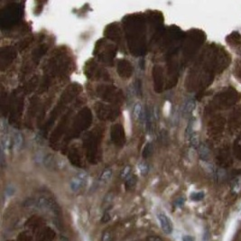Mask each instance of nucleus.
I'll list each match as a JSON object with an SVG mask.
<instances>
[{
    "mask_svg": "<svg viewBox=\"0 0 241 241\" xmlns=\"http://www.w3.org/2000/svg\"><path fill=\"white\" fill-rule=\"evenodd\" d=\"M146 241H163V239L158 236H149L146 238Z\"/></svg>",
    "mask_w": 241,
    "mask_h": 241,
    "instance_id": "ddd939ff",
    "label": "nucleus"
},
{
    "mask_svg": "<svg viewBox=\"0 0 241 241\" xmlns=\"http://www.w3.org/2000/svg\"><path fill=\"white\" fill-rule=\"evenodd\" d=\"M130 172H131L130 166H126V167L123 169L122 172H121V178H123V179L127 178V177L129 176V175H130Z\"/></svg>",
    "mask_w": 241,
    "mask_h": 241,
    "instance_id": "f8f14e48",
    "label": "nucleus"
},
{
    "mask_svg": "<svg viewBox=\"0 0 241 241\" xmlns=\"http://www.w3.org/2000/svg\"><path fill=\"white\" fill-rule=\"evenodd\" d=\"M7 131H8V125L6 119L1 118V121H0V132H1V135L7 134Z\"/></svg>",
    "mask_w": 241,
    "mask_h": 241,
    "instance_id": "1a4fd4ad",
    "label": "nucleus"
},
{
    "mask_svg": "<svg viewBox=\"0 0 241 241\" xmlns=\"http://www.w3.org/2000/svg\"><path fill=\"white\" fill-rule=\"evenodd\" d=\"M183 241H195L194 237L190 235H185L183 237Z\"/></svg>",
    "mask_w": 241,
    "mask_h": 241,
    "instance_id": "2eb2a0df",
    "label": "nucleus"
},
{
    "mask_svg": "<svg viewBox=\"0 0 241 241\" xmlns=\"http://www.w3.org/2000/svg\"><path fill=\"white\" fill-rule=\"evenodd\" d=\"M142 114H143V107L142 105L138 102V103H136L135 106H134V108H133V115H134V118L136 119H140L142 118Z\"/></svg>",
    "mask_w": 241,
    "mask_h": 241,
    "instance_id": "0eeeda50",
    "label": "nucleus"
},
{
    "mask_svg": "<svg viewBox=\"0 0 241 241\" xmlns=\"http://www.w3.org/2000/svg\"><path fill=\"white\" fill-rule=\"evenodd\" d=\"M10 145V137L8 134L1 135V150L2 152H7Z\"/></svg>",
    "mask_w": 241,
    "mask_h": 241,
    "instance_id": "423d86ee",
    "label": "nucleus"
},
{
    "mask_svg": "<svg viewBox=\"0 0 241 241\" xmlns=\"http://www.w3.org/2000/svg\"><path fill=\"white\" fill-rule=\"evenodd\" d=\"M24 145V137L19 131L15 130L13 133V149L15 152H19Z\"/></svg>",
    "mask_w": 241,
    "mask_h": 241,
    "instance_id": "7ed1b4c3",
    "label": "nucleus"
},
{
    "mask_svg": "<svg viewBox=\"0 0 241 241\" xmlns=\"http://www.w3.org/2000/svg\"><path fill=\"white\" fill-rule=\"evenodd\" d=\"M61 241H69L66 237H61Z\"/></svg>",
    "mask_w": 241,
    "mask_h": 241,
    "instance_id": "dca6fc26",
    "label": "nucleus"
},
{
    "mask_svg": "<svg viewBox=\"0 0 241 241\" xmlns=\"http://www.w3.org/2000/svg\"><path fill=\"white\" fill-rule=\"evenodd\" d=\"M112 175H113L112 170L110 168H107L106 170L103 171V172L101 173V175L99 176V182L101 183H108L109 181L111 180Z\"/></svg>",
    "mask_w": 241,
    "mask_h": 241,
    "instance_id": "39448f33",
    "label": "nucleus"
},
{
    "mask_svg": "<svg viewBox=\"0 0 241 241\" xmlns=\"http://www.w3.org/2000/svg\"><path fill=\"white\" fill-rule=\"evenodd\" d=\"M135 183H136L135 179H134V178H131L130 180L127 181V183H126V187H127V188H132V187L135 185Z\"/></svg>",
    "mask_w": 241,
    "mask_h": 241,
    "instance_id": "4468645a",
    "label": "nucleus"
},
{
    "mask_svg": "<svg viewBox=\"0 0 241 241\" xmlns=\"http://www.w3.org/2000/svg\"><path fill=\"white\" fill-rule=\"evenodd\" d=\"M87 180V175L85 172H79L74 178L72 179L70 183V188L72 191H80L84 185Z\"/></svg>",
    "mask_w": 241,
    "mask_h": 241,
    "instance_id": "f03ea898",
    "label": "nucleus"
},
{
    "mask_svg": "<svg viewBox=\"0 0 241 241\" xmlns=\"http://www.w3.org/2000/svg\"><path fill=\"white\" fill-rule=\"evenodd\" d=\"M198 149H199V155H200V157L202 158V160L207 161L208 157H209V155H210L209 154V149L204 145H199Z\"/></svg>",
    "mask_w": 241,
    "mask_h": 241,
    "instance_id": "6e6552de",
    "label": "nucleus"
},
{
    "mask_svg": "<svg viewBox=\"0 0 241 241\" xmlns=\"http://www.w3.org/2000/svg\"><path fill=\"white\" fill-rule=\"evenodd\" d=\"M138 169H139L140 172L142 173V175H146L147 172H148V171H149L148 165L145 163H144V162H142V163H140L138 164Z\"/></svg>",
    "mask_w": 241,
    "mask_h": 241,
    "instance_id": "9d476101",
    "label": "nucleus"
},
{
    "mask_svg": "<svg viewBox=\"0 0 241 241\" xmlns=\"http://www.w3.org/2000/svg\"><path fill=\"white\" fill-rule=\"evenodd\" d=\"M203 197H204V193L203 192H197V193H193L191 195V200H193L195 202H198V201L202 200Z\"/></svg>",
    "mask_w": 241,
    "mask_h": 241,
    "instance_id": "9b49d317",
    "label": "nucleus"
},
{
    "mask_svg": "<svg viewBox=\"0 0 241 241\" xmlns=\"http://www.w3.org/2000/svg\"><path fill=\"white\" fill-rule=\"evenodd\" d=\"M157 218L164 232L166 234H171L173 230V224L171 221V218L162 211H159L157 213Z\"/></svg>",
    "mask_w": 241,
    "mask_h": 241,
    "instance_id": "f257e3e1",
    "label": "nucleus"
},
{
    "mask_svg": "<svg viewBox=\"0 0 241 241\" xmlns=\"http://www.w3.org/2000/svg\"><path fill=\"white\" fill-rule=\"evenodd\" d=\"M196 107V104L194 102L193 99H189L187 100L183 107V115L187 116V115H191L192 113V111L194 110V108Z\"/></svg>",
    "mask_w": 241,
    "mask_h": 241,
    "instance_id": "20e7f679",
    "label": "nucleus"
}]
</instances>
